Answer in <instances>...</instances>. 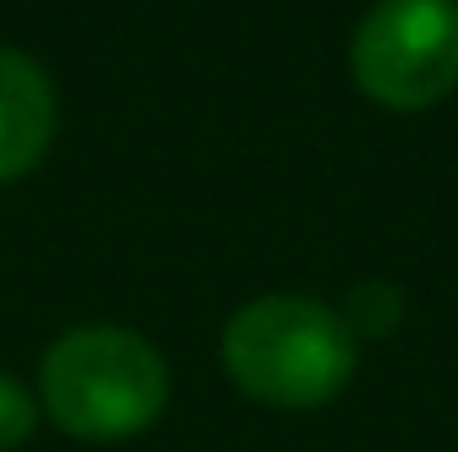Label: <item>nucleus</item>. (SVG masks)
<instances>
[{
    "label": "nucleus",
    "instance_id": "4",
    "mask_svg": "<svg viewBox=\"0 0 458 452\" xmlns=\"http://www.w3.org/2000/svg\"><path fill=\"white\" fill-rule=\"evenodd\" d=\"M54 128H59V102L48 70L21 48H0V187L43 165Z\"/></svg>",
    "mask_w": 458,
    "mask_h": 452
},
{
    "label": "nucleus",
    "instance_id": "1",
    "mask_svg": "<svg viewBox=\"0 0 458 452\" xmlns=\"http://www.w3.org/2000/svg\"><path fill=\"white\" fill-rule=\"evenodd\" d=\"M171 399L165 356L123 325H75L38 362V405L43 415L91 448L133 442L160 421Z\"/></svg>",
    "mask_w": 458,
    "mask_h": 452
},
{
    "label": "nucleus",
    "instance_id": "2",
    "mask_svg": "<svg viewBox=\"0 0 458 452\" xmlns=\"http://www.w3.org/2000/svg\"><path fill=\"white\" fill-rule=\"evenodd\" d=\"M229 383L272 410H320L357 372L342 314L310 293H261L240 304L219 340Z\"/></svg>",
    "mask_w": 458,
    "mask_h": 452
},
{
    "label": "nucleus",
    "instance_id": "3",
    "mask_svg": "<svg viewBox=\"0 0 458 452\" xmlns=\"http://www.w3.org/2000/svg\"><path fill=\"white\" fill-rule=\"evenodd\" d=\"M352 80L384 113H427L458 86V0H378L352 32Z\"/></svg>",
    "mask_w": 458,
    "mask_h": 452
},
{
    "label": "nucleus",
    "instance_id": "5",
    "mask_svg": "<svg viewBox=\"0 0 458 452\" xmlns=\"http://www.w3.org/2000/svg\"><path fill=\"white\" fill-rule=\"evenodd\" d=\"M336 314L352 331V340H384V336H394V325L405 320V293L389 277H368V282H357L346 293Z\"/></svg>",
    "mask_w": 458,
    "mask_h": 452
},
{
    "label": "nucleus",
    "instance_id": "6",
    "mask_svg": "<svg viewBox=\"0 0 458 452\" xmlns=\"http://www.w3.org/2000/svg\"><path fill=\"white\" fill-rule=\"evenodd\" d=\"M38 421H43L38 394H32L21 378L0 372V452L27 448V442H32V431H38Z\"/></svg>",
    "mask_w": 458,
    "mask_h": 452
}]
</instances>
